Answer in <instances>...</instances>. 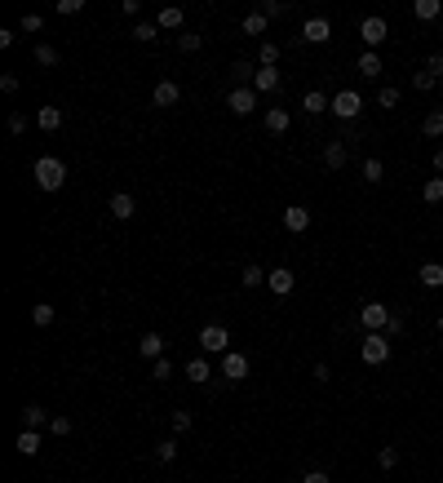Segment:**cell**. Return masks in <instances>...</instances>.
<instances>
[{
	"label": "cell",
	"instance_id": "cell-48",
	"mask_svg": "<svg viewBox=\"0 0 443 483\" xmlns=\"http://www.w3.org/2000/svg\"><path fill=\"white\" fill-rule=\"evenodd\" d=\"M49 430L58 434V439H63V434H71V421H67V417H54V421H49Z\"/></svg>",
	"mask_w": 443,
	"mask_h": 483
},
{
	"label": "cell",
	"instance_id": "cell-12",
	"mask_svg": "<svg viewBox=\"0 0 443 483\" xmlns=\"http://www.w3.org/2000/svg\"><path fill=\"white\" fill-rule=\"evenodd\" d=\"M177 98H182V89H177L173 80H160V84L151 89V102H155V106H173Z\"/></svg>",
	"mask_w": 443,
	"mask_h": 483
},
{
	"label": "cell",
	"instance_id": "cell-39",
	"mask_svg": "<svg viewBox=\"0 0 443 483\" xmlns=\"http://www.w3.org/2000/svg\"><path fill=\"white\" fill-rule=\"evenodd\" d=\"M275 58H280V49H275V45L266 40V45L257 49V67H275Z\"/></svg>",
	"mask_w": 443,
	"mask_h": 483
},
{
	"label": "cell",
	"instance_id": "cell-46",
	"mask_svg": "<svg viewBox=\"0 0 443 483\" xmlns=\"http://www.w3.org/2000/svg\"><path fill=\"white\" fill-rule=\"evenodd\" d=\"M426 71H430V76H439V80H443V54H430V58H426Z\"/></svg>",
	"mask_w": 443,
	"mask_h": 483
},
{
	"label": "cell",
	"instance_id": "cell-15",
	"mask_svg": "<svg viewBox=\"0 0 443 483\" xmlns=\"http://www.w3.org/2000/svg\"><path fill=\"white\" fill-rule=\"evenodd\" d=\"M328 106H332V98H328V93H315V89H310V93H302V111H306V116H324Z\"/></svg>",
	"mask_w": 443,
	"mask_h": 483
},
{
	"label": "cell",
	"instance_id": "cell-35",
	"mask_svg": "<svg viewBox=\"0 0 443 483\" xmlns=\"http://www.w3.org/2000/svg\"><path fill=\"white\" fill-rule=\"evenodd\" d=\"M173 457H177V443H173V439H160V443H155V461H164V466H169Z\"/></svg>",
	"mask_w": 443,
	"mask_h": 483
},
{
	"label": "cell",
	"instance_id": "cell-36",
	"mask_svg": "<svg viewBox=\"0 0 443 483\" xmlns=\"http://www.w3.org/2000/svg\"><path fill=\"white\" fill-rule=\"evenodd\" d=\"M200 45H204V40H200L195 31H182V35H177V49H182V54H195Z\"/></svg>",
	"mask_w": 443,
	"mask_h": 483
},
{
	"label": "cell",
	"instance_id": "cell-11",
	"mask_svg": "<svg viewBox=\"0 0 443 483\" xmlns=\"http://www.w3.org/2000/svg\"><path fill=\"white\" fill-rule=\"evenodd\" d=\"M284 226H289L293 235L310 231V209H302V204H293V209H284Z\"/></svg>",
	"mask_w": 443,
	"mask_h": 483
},
{
	"label": "cell",
	"instance_id": "cell-22",
	"mask_svg": "<svg viewBox=\"0 0 443 483\" xmlns=\"http://www.w3.org/2000/svg\"><path fill=\"white\" fill-rule=\"evenodd\" d=\"M266 129H271L275 138L289 134V111H284V106H271V111H266Z\"/></svg>",
	"mask_w": 443,
	"mask_h": 483
},
{
	"label": "cell",
	"instance_id": "cell-44",
	"mask_svg": "<svg viewBox=\"0 0 443 483\" xmlns=\"http://www.w3.org/2000/svg\"><path fill=\"white\" fill-rule=\"evenodd\" d=\"M80 9H85V0H58V14H80Z\"/></svg>",
	"mask_w": 443,
	"mask_h": 483
},
{
	"label": "cell",
	"instance_id": "cell-8",
	"mask_svg": "<svg viewBox=\"0 0 443 483\" xmlns=\"http://www.w3.org/2000/svg\"><path fill=\"white\" fill-rule=\"evenodd\" d=\"M293 284H297V275L289 271V267H275V271H266V288L275 297H289L293 293Z\"/></svg>",
	"mask_w": 443,
	"mask_h": 483
},
{
	"label": "cell",
	"instance_id": "cell-37",
	"mask_svg": "<svg viewBox=\"0 0 443 483\" xmlns=\"http://www.w3.org/2000/svg\"><path fill=\"white\" fill-rule=\"evenodd\" d=\"M31 319L40 324V328H45V324H54V306H49V301H40V306H31Z\"/></svg>",
	"mask_w": 443,
	"mask_h": 483
},
{
	"label": "cell",
	"instance_id": "cell-45",
	"mask_svg": "<svg viewBox=\"0 0 443 483\" xmlns=\"http://www.w3.org/2000/svg\"><path fill=\"white\" fill-rule=\"evenodd\" d=\"M403 328H408V319H403V315H390V324H386V337H399Z\"/></svg>",
	"mask_w": 443,
	"mask_h": 483
},
{
	"label": "cell",
	"instance_id": "cell-26",
	"mask_svg": "<svg viewBox=\"0 0 443 483\" xmlns=\"http://www.w3.org/2000/svg\"><path fill=\"white\" fill-rule=\"evenodd\" d=\"M14 448H18L22 457H35V452H40V434H35V430H22V434H18V443H14Z\"/></svg>",
	"mask_w": 443,
	"mask_h": 483
},
{
	"label": "cell",
	"instance_id": "cell-34",
	"mask_svg": "<svg viewBox=\"0 0 443 483\" xmlns=\"http://www.w3.org/2000/svg\"><path fill=\"white\" fill-rule=\"evenodd\" d=\"M231 76L239 80V89H244V80H253V76H257V67H253V63H244V58H239V63L231 67Z\"/></svg>",
	"mask_w": 443,
	"mask_h": 483
},
{
	"label": "cell",
	"instance_id": "cell-20",
	"mask_svg": "<svg viewBox=\"0 0 443 483\" xmlns=\"http://www.w3.org/2000/svg\"><path fill=\"white\" fill-rule=\"evenodd\" d=\"M35 125H40L45 134H58V129H63V111H58V106H40V116H35Z\"/></svg>",
	"mask_w": 443,
	"mask_h": 483
},
{
	"label": "cell",
	"instance_id": "cell-5",
	"mask_svg": "<svg viewBox=\"0 0 443 483\" xmlns=\"http://www.w3.org/2000/svg\"><path fill=\"white\" fill-rule=\"evenodd\" d=\"M359 324H364L368 333H386V324H390V306H381V301H364V310H359Z\"/></svg>",
	"mask_w": 443,
	"mask_h": 483
},
{
	"label": "cell",
	"instance_id": "cell-54",
	"mask_svg": "<svg viewBox=\"0 0 443 483\" xmlns=\"http://www.w3.org/2000/svg\"><path fill=\"white\" fill-rule=\"evenodd\" d=\"M439 333H443V315H439Z\"/></svg>",
	"mask_w": 443,
	"mask_h": 483
},
{
	"label": "cell",
	"instance_id": "cell-3",
	"mask_svg": "<svg viewBox=\"0 0 443 483\" xmlns=\"http://www.w3.org/2000/svg\"><path fill=\"white\" fill-rule=\"evenodd\" d=\"M337 120H359V111H364V93H355V89H341V93H332V106H328Z\"/></svg>",
	"mask_w": 443,
	"mask_h": 483
},
{
	"label": "cell",
	"instance_id": "cell-7",
	"mask_svg": "<svg viewBox=\"0 0 443 483\" xmlns=\"http://www.w3.org/2000/svg\"><path fill=\"white\" fill-rule=\"evenodd\" d=\"M359 35H364V45H368V49H377V45L381 40H386V35H390V27H386V18H364V22H359Z\"/></svg>",
	"mask_w": 443,
	"mask_h": 483
},
{
	"label": "cell",
	"instance_id": "cell-49",
	"mask_svg": "<svg viewBox=\"0 0 443 483\" xmlns=\"http://www.w3.org/2000/svg\"><path fill=\"white\" fill-rule=\"evenodd\" d=\"M257 9H261V14H266V18H280V14H284V5H275V0H261Z\"/></svg>",
	"mask_w": 443,
	"mask_h": 483
},
{
	"label": "cell",
	"instance_id": "cell-28",
	"mask_svg": "<svg viewBox=\"0 0 443 483\" xmlns=\"http://www.w3.org/2000/svg\"><path fill=\"white\" fill-rule=\"evenodd\" d=\"M439 9H443L439 0H417V5H412V14H417V18H426V22H435V18H439Z\"/></svg>",
	"mask_w": 443,
	"mask_h": 483
},
{
	"label": "cell",
	"instance_id": "cell-42",
	"mask_svg": "<svg viewBox=\"0 0 443 483\" xmlns=\"http://www.w3.org/2000/svg\"><path fill=\"white\" fill-rule=\"evenodd\" d=\"M399 98H403V93H399V89H390V84H386V89L377 93V102L386 106V111H390V106H399Z\"/></svg>",
	"mask_w": 443,
	"mask_h": 483
},
{
	"label": "cell",
	"instance_id": "cell-2",
	"mask_svg": "<svg viewBox=\"0 0 443 483\" xmlns=\"http://www.w3.org/2000/svg\"><path fill=\"white\" fill-rule=\"evenodd\" d=\"M359 355H364V364L381 368V364L390 359V337H386V333H368V337H364V346H359Z\"/></svg>",
	"mask_w": 443,
	"mask_h": 483
},
{
	"label": "cell",
	"instance_id": "cell-41",
	"mask_svg": "<svg viewBox=\"0 0 443 483\" xmlns=\"http://www.w3.org/2000/svg\"><path fill=\"white\" fill-rule=\"evenodd\" d=\"M151 377H155V381H169V377H173V364H169V359H155V364H151Z\"/></svg>",
	"mask_w": 443,
	"mask_h": 483
},
{
	"label": "cell",
	"instance_id": "cell-51",
	"mask_svg": "<svg viewBox=\"0 0 443 483\" xmlns=\"http://www.w3.org/2000/svg\"><path fill=\"white\" fill-rule=\"evenodd\" d=\"M302 483H332V479L324 475V470H306V479H302Z\"/></svg>",
	"mask_w": 443,
	"mask_h": 483
},
{
	"label": "cell",
	"instance_id": "cell-43",
	"mask_svg": "<svg viewBox=\"0 0 443 483\" xmlns=\"http://www.w3.org/2000/svg\"><path fill=\"white\" fill-rule=\"evenodd\" d=\"M18 27H22V31H27V35H35V31H40V27H45V18H40V14H27V18H22V22H18Z\"/></svg>",
	"mask_w": 443,
	"mask_h": 483
},
{
	"label": "cell",
	"instance_id": "cell-27",
	"mask_svg": "<svg viewBox=\"0 0 443 483\" xmlns=\"http://www.w3.org/2000/svg\"><path fill=\"white\" fill-rule=\"evenodd\" d=\"M266 27H271V18H266V14H261V9H253V14H248V18H244V31H248V35H261V31H266Z\"/></svg>",
	"mask_w": 443,
	"mask_h": 483
},
{
	"label": "cell",
	"instance_id": "cell-55",
	"mask_svg": "<svg viewBox=\"0 0 443 483\" xmlns=\"http://www.w3.org/2000/svg\"><path fill=\"white\" fill-rule=\"evenodd\" d=\"M439 89H443V80H439Z\"/></svg>",
	"mask_w": 443,
	"mask_h": 483
},
{
	"label": "cell",
	"instance_id": "cell-6",
	"mask_svg": "<svg viewBox=\"0 0 443 483\" xmlns=\"http://www.w3.org/2000/svg\"><path fill=\"white\" fill-rule=\"evenodd\" d=\"M226 106H231L235 116H253V106H257V89H248V84L239 89V84H235V89L226 93Z\"/></svg>",
	"mask_w": 443,
	"mask_h": 483
},
{
	"label": "cell",
	"instance_id": "cell-17",
	"mask_svg": "<svg viewBox=\"0 0 443 483\" xmlns=\"http://www.w3.org/2000/svg\"><path fill=\"white\" fill-rule=\"evenodd\" d=\"M45 421H54L49 413H45V408L40 404H27V408H22V430H40L45 426Z\"/></svg>",
	"mask_w": 443,
	"mask_h": 483
},
{
	"label": "cell",
	"instance_id": "cell-16",
	"mask_svg": "<svg viewBox=\"0 0 443 483\" xmlns=\"http://www.w3.org/2000/svg\"><path fill=\"white\" fill-rule=\"evenodd\" d=\"M253 89H257V93H271V89H280V67H257V76H253Z\"/></svg>",
	"mask_w": 443,
	"mask_h": 483
},
{
	"label": "cell",
	"instance_id": "cell-10",
	"mask_svg": "<svg viewBox=\"0 0 443 483\" xmlns=\"http://www.w3.org/2000/svg\"><path fill=\"white\" fill-rule=\"evenodd\" d=\"M332 35V22L328 18H310V22H302V40H310V45H324Z\"/></svg>",
	"mask_w": 443,
	"mask_h": 483
},
{
	"label": "cell",
	"instance_id": "cell-29",
	"mask_svg": "<svg viewBox=\"0 0 443 483\" xmlns=\"http://www.w3.org/2000/svg\"><path fill=\"white\" fill-rule=\"evenodd\" d=\"M421 200L426 204H443V177H430V182L421 187Z\"/></svg>",
	"mask_w": 443,
	"mask_h": 483
},
{
	"label": "cell",
	"instance_id": "cell-53",
	"mask_svg": "<svg viewBox=\"0 0 443 483\" xmlns=\"http://www.w3.org/2000/svg\"><path fill=\"white\" fill-rule=\"evenodd\" d=\"M430 164H435V177H443V151H435V160H430Z\"/></svg>",
	"mask_w": 443,
	"mask_h": 483
},
{
	"label": "cell",
	"instance_id": "cell-30",
	"mask_svg": "<svg viewBox=\"0 0 443 483\" xmlns=\"http://www.w3.org/2000/svg\"><path fill=\"white\" fill-rule=\"evenodd\" d=\"M381 177H386V164H381L377 155H373V160H364V182H373V187H377Z\"/></svg>",
	"mask_w": 443,
	"mask_h": 483
},
{
	"label": "cell",
	"instance_id": "cell-14",
	"mask_svg": "<svg viewBox=\"0 0 443 483\" xmlns=\"http://www.w3.org/2000/svg\"><path fill=\"white\" fill-rule=\"evenodd\" d=\"M182 22H186V14H182L177 5H169V9H160V14H155V27H160V31H177Z\"/></svg>",
	"mask_w": 443,
	"mask_h": 483
},
{
	"label": "cell",
	"instance_id": "cell-21",
	"mask_svg": "<svg viewBox=\"0 0 443 483\" xmlns=\"http://www.w3.org/2000/svg\"><path fill=\"white\" fill-rule=\"evenodd\" d=\"M417 280H421L426 288H443V262H426V267L417 271Z\"/></svg>",
	"mask_w": 443,
	"mask_h": 483
},
{
	"label": "cell",
	"instance_id": "cell-23",
	"mask_svg": "<svg viewBox=\"0 0 443 483\" xmlns=\"http://www.w3.org/2000/svg\"><path fill=\"white\" fill-rule=\"evenodd\" d=\"M346 155H351V151H346V142H328V147H324V164L328 168H346Z\"/></svg>",
	"mask_w": 443,
	"mask_h": 483
},
{
	"label": "cell",
	"instance_id": "cell-24",
	"mask_svg": "<svg viewBox=\"0 0 443 483\" xmlns=\"http://www.w3.org/2000/svg\"><path fill=\"white\" fill-rule=\"evenodd\" d=\"M421 134L426 138H443V106H435V111L421 120Z\"/></svg>",
	"mask_w": 443,
	"mask_h": 483
},
{
	"label": "cell",
	"instance_id": "cell-52",
	"mask_svg": "<svg viewBox=\"0 0 443 483\" xmlns=\"http://www.w3.org/2000/svg\"><path fill=\"white\" fill-rule=\"evenodd\" d=\"M0 89H5V93H18V76H0Z\"/></svg>",
	"mask_w": 443,
	"mask_h": 483
},
{
	"label": "cell",
	"instance_id": "cell-33",
	"mask_svg": "<svg viewBox=\"0 0 443 483\" xmlns=\"http://www.w3.org/2000/svg\"><path fill=\"white\" fill-rule=\"evenodd\" d=\"M155 35H160V27L155 22H134V40H142V45H151Z\"/></svg>",
	"mask_w": 443,
	"mask_h": 483
},
{
	"label": "cell",
	"instance_id": "cell-1",
	"mask_svg": "<svg viewBox=\"0 0 443 483\" xmlns=\"http://www.w3.org/2000/svg\"><path fill=\"white\" fill-rule=\"evenodd\" d=\"M63 182H67V164L58 160V155H40V160H35V187L40 191H63Z\"/></svg>",
	"mask_w": 443,
	"mask_h": 483
},
{
	"label": "cell",
	"instance_id": "cell-40",
	"mask_svg": "<svg viewBox=\"0 0 443 483\" xmlns=\"http://www.w3.org/2000/svg\"><path fill=\"white\" fill-rule=\"evenodd\" d=\"M377 466L381 470H394V466H399V448H381L377 452Z\"/></svg>",
	"mask_w": 443,
	"mask_h": 483
},
{
	"label": "cell",
	"instance_id": "cell-19",
	"mask_svg": "<svg viewBox=\"0 0 443 483\" xmlns=\"http://www.w3.org/2000/svg\"><path fill=\"white\" fill-rule=\"evenodd\" d=\"M138 350H142L147 359H164V337H160V333H142Z\"/></svg>",
	"mask_w": 443,
	"mask_h": 483
},
{
	"label": "cell",
	"instance_id": "cell-38",
	"mask_svg": "<svg viewBox=\"0 0 443 483\" xmlns=\"http://www.w3.org/2000/svg\"><path fill=\"white\" fill-rule=\"evenodd\" d=\"M439 84V76H430V71L421 67V71H412V89H435Z\"/></svg>",
	"mask_w": 443,
	"mask_h": 483
},
{
	"label": "cell",
	"instance_id": "cell-32",
	"mask_svg": "<svg viewBox=\"0 0 443 483\" xmlns=\"http://www.w3.org/2000/svg\"><path fill=\"white\" fill-rule=\"evenodd\" d=\"M35 63H40V67H58V49H54V45H35Z\"/></svg>",
	"mask_w": 443,
	"mask_h": 483
},
{
	"label": "cell",
	"instance_id": "cell-9",
	"mask_svg": "<svg viewBox=\"0 0 443 483\" xmlns=\"http://www.w3.org/2000/svg\"><path fill=\"white\" fill-rule=\"evenodd\" d=\"M222 372H226L231 381H244V377H248V359L239 355V350H226V355H222Z\"/></svg>",
	"mask_w": 443,
	"mask_h": 483
},
{
	"label": "cell",
	"instance_id": "cell-13",
	"mask_svg": "<svg viewBox=\"0 0 443 483\" xmlns=\"http://www.w3.org/2000/svg\"><path fill=\"white\" fill-rule=\"evenodd\" d=\"M111 213L120 217V222H129V217L138 213V200L129 196V191H115V196H111Z\"/></svg>",
	"mask_w": 443,
	"mask_h": 483
},
{
	"label": "cell",
	"instance_id": "cell-50",
	"mask_svg": "<svg viewBox=\"0 0 443 483\" xmlns=\"http://www.w3.org/2000/svg\"><path fill=\"white\" fill-rule=\"evenodd\" d=\"M9 134H14V138L27 134V120H22V116H9Z\"/></svg>",
	"mask_w": 443,
	"mask_h": 483
},
{
	"label": "cell",
	"instance_id": "cell-18",
	"mask_svg": "<svg viewBox=\"0 0 443 483\" xmlns=\"http://www.w3.org/2000/svg\"><path fill=\"white\" fill-rule=\"evenodd\" d=\"M359 76H368V80L381 76V54H377V49H364V54H359Z\"/></svg>",
	"mask_w": 443,
	"mask_h": 483
},
{
	"label": "cell",
	"instance_id": "cell-4",
	"mask_svg": "<svg viewBox=\"0 0 443 483\" xmlns=\"http://www.w3.org/2000/svg\"><path fill=\"white\" fill-rule=\"evenodd\" d=\"M200 346H204L209 355H226V350H231V333H226L222 324H204V328H200Z\"/></svg>",
	"mask_w": 443,
	"mask_h": 483
},
{
	"label": "cell",
	"instance_id": "cell-25",
	"mask_svg": "<svg viewBox=\"0 0 443 483\" xmlns=\"http://www.w3.org/2000/svg\"><path fill=\"white\" fill-rule=\"evenodd\" d=\"M186 377H191V381H195V386H204V381L213 377V368H209V359H191V364H186Z\"/></svg>",
	"mask_w": 443,
	"mask_h": 483
},
{
	"label": "cell",
	"instance_id": "cell-47",
	"mask_svg": "<svg viewBox=\"0 0 443 483\" xmlns=\"http://www.w3.org/2000/svg\"><path fill=\"white\" fill-rule=\"evenodd\" d=\"M173 430H191V413H186V408H177V413H173Z\"/></svg>",
	"mask_w": 443,
	"mask_h": 483
},
{
	"label": "cell",
	"instance_id": "cell-31",
	"mask_svg": "<svg viewBox=\"0 0 443 483\" xmlns=\"http://www.w3.org/2000/svg\"><path fill=\"white\" fill-rule=\"evenodd\" d=\"M239 284H244V288L266 284V271H261V267H244V271H239Z\"/></svg>",
	"mask_w": 443,
	"mask_h": 483
}]
</instances>
